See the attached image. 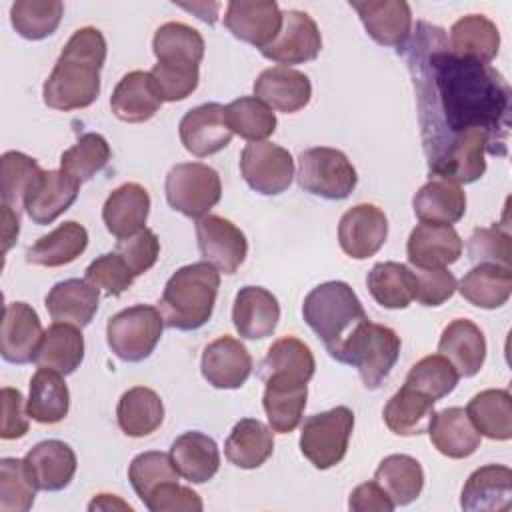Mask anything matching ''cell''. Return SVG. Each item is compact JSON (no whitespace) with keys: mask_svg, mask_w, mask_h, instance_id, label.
<instances>
[{"mask_svg":"<svg viewBox=\"0 0 512 512\" xmlns=\"http://www.w3.org/2000/svg\"><path fill=\"white\" fill-rule=\"evenodd\" d=\"M438 352L456 368L458 376L470 378L486 360V338L472 320L456 318L442 330Z\"/></svg>","mask_w":512,"mask_h":512,"instance_id":"cell-25","label":"cell"},{"mask_svg":"<svg viewBox=\"0 0 512 512\" xmlns=\"http://www.w3.org/2000/svg\"><path fill=\"white\" fill-rule=\"evenodd\" d=\"M150 76L156 84V90L162 98V102H178L188 98L196 88L200 74L198 70H186V68H174L164 64H154L150 70Z\"/></svg>","mask_w":512,"mask_h":512,"instance_id":"cell-56","label":"cell"},{"mask_svg":"<svg viewBox=\"0 0 512 512\" xmlns=\"http://www.w3.org/2000/svg\"><path fill=\"white\" fill-rule=\"evenodd\" d=\"M150 212V196L144 186L126 182L110 192L102 208V220L106 230L120 238H128L144 230Z\"/></svg>","mask_w":512,"mask_h":512,"instance_id":"cell-26","label":"cell"},{"mask_svg":"<svg viewBox=\"0 0 512 512\" xmlns=\"http://www.w3.org/2000/svg\"><path fill=\"white\" fill-rule=\"evenodd\" d=\"M458 378L460 376L456 368L444 356L432 354V356H424L410 368L404 384L426 394L436 402L448 396L456 388Z\"/></svg>","mask_w":512,"mask_h":512,"instance_id":"cell-51","label":"cell"},{"mask_svg":"<svg viewBox=\"0 0 512 512\" xmlns=\"http://www.w3.org/2000/svg\"><path fill=\"white\" fill-rule=\"evenodd\" d=\"M254 96L272 110L294 114L312 98V84L300 70L288 66H272L254 80Z\"/></svg>","mask_w":512,"mask_h":512,"instance_id":"cell-20","label":"cell"},{"mask_svg":"<svg viewBox=\"0 0 512 512\" xmlns=\"http://www.w3.org/2000/svg\"><path fill=\"white\" fill-rule=\"evenodd\" d=\"M406 254L418 270L446 268L462 256V240L450 224L422 222L410 232Z\"/></svg>","mask_w":512,"mask_h":512,"instance_id":"cell-19","label":"cell"},{"mask_svg":"<svg viewBox=\"0 0 512 512\" xmlns=\"http://www.w3.org/2000/svg\"><path fill=\"white\" fill-rule=\"evenodd\" d=\"M28 412L24 408V398L18 388H2V426L0 436L4 440L22 438L28 432Z\"/></svg>","mask_w":512,"mask_h":512,"instance_id":"cell-59","label":"cell"},{"mask_svg":"<svg viewBox=\"0 0 512 512\" xmlns=\"http://www.w3.org/2000/svg\"><path fill=\"white\" fill-rule=\"evenodd\" d=\"M70 392L60 372L38 368L30 378V394L26 400L28 416L38 424H58L68 416Z\"/></svg>","mask_w":512,"mask_h":512,"instance_id":"cell-35","label":"cell"},{"mask_svg":"<svg viewBox=\"0 0 512 512\" xmlns=\"http://www.w3.org/2000/svg\"><path fill=\"white\" fill-rule=\"evenodd\" d=\"M428 434L434 448L454 460L468 458L480 446V434L464 408L450 406L434 412L428 422Z\"/></svg>","mask_w":512,"mask_h":512,"instance_id":"cell-29","label":"cell"},{"mask_svg":"<svg viewBox=\"0 0 512 512\" xmlns=\"http://www.w3.org/2000/svg\"><path fill=\"white\" fill-rule=\"evenodd\" d=\"M416 274V300L422 306H440L456 292V276L446 268L418 270Z\"/></svg>","mask_w":512,"mask_h":512,"instance_id":"cell-58","label":"cell"},{"mask_svg":"<svg viewBox=\"0 0 512 512\" xmlns=\"http://www.w3.org/2000/svg\"><path fill=\"white\" fill-rule=\"evenodd\" d=\"M388 220L386 214L374 204H356L338 224L340 248L354 260L374 256L386 242Z\"/></svg>","mask_w":512,"mask_h":512,"instance_id":"cell-14","label":"cell"},{"mask_svg":"<svg viewBox=\"0 0 512 512\" xmlns=\"http://www.w3.org/2000/svg\"><path fill=\"white\" fill-rule=\"evenodd\" d=\"M78 190L80 182L64 170H44L26 196L24 210L34 224H52L76 202Z\"/></svg>","mask_w":512,"mask_h":512,"instance_id":"cell-21","label":"cell"},{"mask_svg":"<svg viewBox=\"0 0 512 512\" xmlns=\"http://www.w3.org/2000/svg\"><path fill=\"white\" fill-rule=\"evenodd\" d=\"M178 476L172 456L166 452H142L128 466V480L142 502H146L158 486L178 482Z\"/></svg>","mask_w":512,"mask_h":512,"instance_id":"cell-52","label":"cell"},{"mask_svg":"<svg viewBox=\"0 0 512 512\" xmlns=\"http://www.w3.org/2000/svg\"><path fill=\"white\" fill-rule=\"evenodd\" d=\"M116 420L126 436L142 438L160 428L164 420V404L152 388L134 386L120 396Z\"/></svg>","mask_w":512,"mask_h":512,"instance_id":"cell-40","label":"cell"},{"mask_svg":"<svg viewBox=\"0 0 512 512\" xmlns=\"http://www.w3.org/2000/svg\"><path fill=\"white\" fill-rule=\"evenodd\" d=\"M178 132L184 148L198 158L220 152L230 144L234 134L226 122L224 106L216 102L188 110L180 120Z\"/></svg>","mask_w":512,"mask_h":512,"instance_id":"cell-15","label":"cell"},{"mask_svg":"<svg viewBox=\"0 0 512 512\" xmlns=\"http://www.w3.org/2000/svg\"><path fill=\"white\" fill-rule=\"evenodd\" d=\"M84 360V336L80 328L64 322H54L44 330L34 362L42 368H52L62 376L76 372Z\"/></svg>","mask_w":512,"mask_h":512,"instance_id":"cell-39","label":"cell"},{"mask_svg":"<svg viewBox=\"0 0 512 512\" xmlns=\"http://www.w3.org/2000/svg\"><path fill=\"white\" fill-rule=\"evenodd\" d=\"M298 184L324 200H344L358 184V174L342 150L316 146L298 156Z\"/></svg>","mask_w":512,"mask_h":512,"instance_id":"cell-6","label":"cell"},{"mask_svg":"<svg viewBox=\"0 0 512 512\" xmlns=\"http://www.w3.org/2000/svg\"><path fill=\"white\" fill-rule=\"evenodd\" d=\"M198 250L206 262L218 272L234 274L248 254V242L244 232L230 220L206 214L196 222Z\"/></svg>","mask_w":512,"mask_h":512,"instance_id":"cell-12","label":"cell"},{"mask_svg":"<svg viewBox=\"0 0 512 512\" xmlns=\"http://www.w3.org/2000/svg\"><path fill=\"white\" fill-rule=\"evenodd\" d=\"M374 482L390 496L394 506H406L420 496L424 470L420 462L408 454H390L378 464Z\"/></svg>","mask_w":512,"mask_h":512,"instance_id":"cell-41","label":"cell"},{"mask_svg":"<svg viewBox=\"0 0 512 512\" xmlns=\"http://www.w3.org/2000/svg\"><path fill=\"white\" fill-rule=\"evenodd\" d=\"M466 250H468V258L474 264L510 266V258H512L510 236L498 226L476 228L468 238Z\"/></svg>","mask_w":512,"mask_h":512,"instance_id":"cell-54","label":"cell"},{"mask_svg":"<svg viewBox=\"0 0 512 512\" xmlns=\"http://www.w3.org/2000/svg\"><path fill=\"white\" fill-rule=\"evenodd\" d=\"M134 274L120 258V254H102L86 268V278L92 286L102 290L106 296H120L134 284Z\"/></svg>","mask_w":512,"mask_h":512,"instance_id":"cell-53","label":"cell"},{"mask_svg":"<svg viewBox=\"0 0 512 512\" xmlns=\"http://www.w3.org/2000/svg\"><path fill=\"white\" fill-rule=\"evenodd\" d=\"M448 48L460 58L490 64L500 50V32L490 18L468 14L452 24Z\"/></svg>","mask_w":512,"mask_h":512,"instance_id":"cell-34","label":"cell"},{"mask_svg":"<svg viewBox=\"0 0 512 512\" xmlns=\"http://www.w3.org/2000/svg\"><path fill=\"white\" fill-rule=\"evenodd\" d=\"M98 300L100 290L88 280L68 278L50 288L44 304L54 322L72 324L82 330L92 322L98 310Z\"/></svg>","mask_w":512,"mask_h":512,"instance_id":"cell-24","label":"cell"},{"mask_svg":"<svg viewBox=\"0 0 512 512\" xmlns=\"http://www.w3.org/2000/svg\"><path fill=\"white\" fill-rule=\"evenodd\" d=\"M44 330L36 310L26 302H10L4 308L0 330V354L10 364L32 362Z\"/></svg>","mask_w":512,"mask_h":512,"instance_id":"cell-18","label":"cell"},{"mask_svg":"<svg viewBox=\"0 0 512 512\" xmlns=\"http://www.w3.org/2000/svg\"><path fill=\"white\" fill-rule=\"evenodd\" d=\"M150 512H200L204 508L202 498L188 486L178 482H166L158 486L144 502Z\"/></svg>","mask_w":512,"mask_h":512,"instance_id":"cell-57","label":"cell"},{"mask_svg":"<svg viewBox=\"0 0 512 512\" xmlns=\"http://www.w3.org/2000/svg\"><path fill=\"white\" fill-rule=\"evenodd\" d=\"M302 316L312 332L324 342L330 356H334L358 324L368 320L356 292L350 284L340 280L312 288L304 298Z\"/></svg>","mask_w":512,"mask_h":512,"instance_id":"cell-4","label":"cell"},{"mask_svg":"<svg viewBox=\"0 0 512 512\" xmlns=\"http://www.w3.org/2000/svg\"><path fill=\"white\" fill-rule=\"evenodd\" d=\"M278 320L280 304L272 292L262 286H244L238 290L232 306V322L242 338H268L274 334Z\"/></svg>","mask_w":512,"mask_h":512,"instance_id":"cell-22","label":"cell"},{"mask_svg":"<svg viewBox=\"0 0 512 512\" xmlns=\"http://www.w3.org/2000/svg\"><path fill=\"white\" fill-rule=\"evenodd\" d=\"M18 232H20L18 212L12 210L10 206L2 204V252L4 254L10 250V246L18 238Z\"/></svg>","mask_w":512,"mask_h":512,"instance_id":"cell-61","label":"cell"},{"mask_svg":"<svg viewBox=\"0 0 512 512\" xmlns=\"http://www.w3.org/2000/svg\"><path fill=\"white\" fill-rule=\"evenodd\" d=\"M160 106L162 98L156 90V84L150 72L144 70H134L122 76L110 98V108L114 116L130 124L150 120L160 110Z\"/></svg>","mask_w":512,"mask_h":512,"instance_id":"cell-28","label":"cell"},{"mask_svg":"<svg viewBox=\"0 0 512 512\" xmlns=\"http://www.w3.org/2000/svg\"><path fill=\"white\" fill-rule=\"evenodd\" d=\"M200 370L210 386L236 390L252 372V356L240 340L224 334L204 348Z\"/></svg>","mask_w":512,"mask_h":512,"instance_id":"cell-16","label":"cell"},{"mask_svg":"<svg viewBox=\"0 0 512 512\" xmlns=\"http://www.w3.org/2000/svg\"><path fill=\"white\" fill-rule=\"evenodd\" d=\"M274 452L272 428L256 418H242L234 424L224 442V454L230 464L242 470L262 466Z\"/></svg>","mask_w":512,"mask_h":512,"instance_id":"cell-36","label":"cell"},{"mask_svg":"<svg viewBox=\"0 0 512 512\" xmlns=\"http://www.w3.org/2000/svg\"><path fill=\"white\" fill-rule=\"evenodd\" d=\"M348 508L352 512H392L396 506L390 496L372 480L358 484L348 498Z\"/></svg>","mask_w":512,"mask_h":512,"instance_id":"cell-60","label":"cell"},{"mask_svg":"<svg viewBox=\"0 0 512 512\" xmlns=\"http://www.w3.org/2000/svg\"><path fill=\"white\" fill-rule=\"evenodd\" d=\"M366 286L380 306L400 310L416 296V274L400 262H380L368 272Z\"/></svg>","mask_w":512,"mask_h":512,"instance_id":"cell-44","label":"cell"},{"mask_svg":"<svg viewBox=\"0 0 512 512\" xmlns=\"http://www.w3.org/2000/svg\"><path fill=\"white\" fill-rule=\"evenodd\" d=\"M38 490H64L76 474V454L62 440H44L28 450L24 456Z\"/></svg>","mask_w":512,"mask_h":512,"instance_id":"cell-27","label":"cell"},{"mask_svg":"<svg viewBox=\"0 0 512 512\" xmlns=\"http://www.w3.org/2000/svg\"><path fill=\"white\" fill-rule=\"evenodd\" d=\"M264 410L268 416V424L278 434H290L302 420L308 384L282 382V380H266L264 382Z\"/></svg>","mask_w":512,"mask_h":512,"instance_id":"cell-43","label":"cell"},{"mask_svg":"<svg viewBox=\"0 0 512 512\" xmlns=\"http://www.w3.org/2000/svg\"><path fill=\"white\" fill-rule=\"evenodd\" d=\"M218 288L220 274L210 262L178 268L166 282L158 302L164 326L184 332L202 328L214 312Z\"/></svg>","mask_w":512,"mask_h":512,"instance_id":"cell-3","label":"cell"},{"mask_svg":"<svg viewBox=\"0 0 512 512\" xmlns=\"http://www.w3.org/2000/svg\"><path fill=\"white\" fill-rule=\"evenodd\" d=\"M456 290L470 304L494 310L508 302L512 294V270L500 264H476L464 274Z\"/></svg>","mask_w":512,"mask_h":512,"instance_id":"cell-38","label":"cell"},{"mask_svg":"<svg viewBox=\"0 0 512 512\" xmlns=\"http://www.w3.org/2000/svg\"><path fill=\"white\" fill-rule=\"evenodd\" d=\"M434 414V400L426 394L402 386L384 406V422L398 436H418L428 430V422Z\"/></svg>","mask_w":512,"mask_h":512,"instance_id":"cell-45","label":"cell"},{"mask_svg":"<svg viewBox=\"0 0 512 512\" xmlns=\"http://www.w3.org/2000/svg\"><path fill=\"white\" fill-rule=\"evenodd\" d=\"M224 114L230 130L248 142H264L276 130V116L272 108L256 96L232 100L224 108Z\"/></svg>","mask_w":512,"mask_h":512,"instance_id":"cell-47","label":"cell"},{"mask_svg":"<svg viewBox=\"0 0 512 512\" xmlns=\"http://www.w3.org/2000/svg\"><path fill=\"white\" fill-rule=\"evenodd\" d=\"M166 200L186 218L200 220L220 202L222 182L214 168L202 162H180L166 176Z\"/></svg>","mask_w":512,"mask_h":512,"instance_id":"cell-9","label":"cell"},{"mask_svg":"<svg viewBox=\"0 0 512 512\" xmlns=\"http://www.w3.org/2000/svg\"><path fill=\"white\" fill-rule=\"evenodd\" d=\"M62 14L60 0H18L10 8V22L22 38L44 40L56 32Z\"/></svg>","mask_w":512,"mask_h":512,"instance_id":"cell-48","label":"cell"},{"mask_svg":"<svg viewBox=\"0 0 512 512\" xmlns=\"http://www.w3.org/2000/svg\"><path fill=\"white\" fill-rule=\"evenodd\" d=\"M106 60V40L94 26L78 28L62 48L44 82V104L70 112L88 108L100 94V68Z\"/></svg>","mask_w":512,"mask_h":512,"instance_id":"cell-2","label":"cell"},{"mask_svg":"<svg viewBox=\"0 0 512 512\" xmlns=\"http://www.w3.org/2000/svg\"><path fill=\"white\" fill-rule=\"evenodd\" d=\"M314 354L312 350L294 336H284L272 342L266 358L260 364V378L308 384L314 376Z\"/></svg>","mask_w":512,"mask_h":512,"instance_id":"cell-30","label":"cell"},{"mask_svg":"<svg viewBox=\"0 0 512 512\" xmlns=\"http://www.w3.org/2000/svg\"><path fill=\"white\" fill-rule=\"evenodd\" d=\"M368 36L380 46H396L398 50L410 38L412 12L404 0H352Z\"/></svg>","mask_w":512,"mask_h":512,"instance_id":"cell-17","label":"cell"},{"mask_svg":"<svg viewBox=\"0 0 512 512\" xmlns=\"http://www.w3.org/2000/svg\"><path fill=\"white\" fill-rule=\"evenodd\" d=\"M400 356V336L382 324L364 320L334 352V360L354 366L366 388L376 390Z\"/></svg>","mask_w":512,"mask_h":512,"instance_id":"cell-5","label":"cell"},{"mask_svg":"<svg viewBox=\"0 0 512 512\" xmlns=\"http://www.w3.org/2000/svg\"><path fill=\"white\" fill-rule=\"evenodd\" d=\"M354 428V412L348 406L312 414L300 432V452L318 470H328L342 462Z\"/></svg>","mask_w":512,"mask_h":512,"instance_id":"cell-7","label":"cell"},{"mask_svg":"<svg viewBox=\"0 0 512 512\" xmlns=\"http://www.w3.org/2000/svg\"><path fill=\"white\" fill-rule=\"evenodd\" d=\"M240 172L246 184L264 196L288 190L294 178L292 154L272 142H250L240 154Z\"/></svg>","mask_w":512,"mask_h":512,"instance_id":"cell-10","label":"cell"},{"mask_svg":"<svg viewBox=\"0 0 512 512\" xmlns=\"http://www.w3.org/2000/svg\"><path fill=\"white\" fill-rule=\"evenodd\" d=\"M132 510L130 504H126L124 500H120L114 494H98L90 504L88 510Z\"/></svg>","mask_w":512,"mask_h":512,"instance_id":"cell-62","label":"cell"},{"mask_svg":"<svg viewBox=\"0 0 512 512\" xmlns=\"http://www.w3.org/2000/svg\"><path fill=\"white\" fill-rule=\"evenodd\" d=\"M322 36L310 14L302 10L282 12V28L272 44L262 48V56L280 66L304 64L318 58Z\"/></svg>","mask_w":512,"mask_h":512,"instance_id":"cell-11","label":"cell"},{"mask_svg":"<svg viewBox=\"0 0 512 512\" xmlns=\"http://www.w3.org/2000/svg\"><path fill=\"white\" fill-rule=\"evenodd\" d=\"M88 246V232L82 224L68 220L38 238L26 250V262L46 268H58L74 262Z\"/></svg>","mask_w":512,"mask_h":512,"instance_id":"cell-37","label":"cell"},{"mask_svg":"<svg viewBox=\"0 0 512 512\" xmlns=\"http://www.w3.org/2000/svg\"><path fill=\"white\" fill-rule=\"evenodd\" d=\"M36 482L26 460H0V512H28L36 498Z\"/></svg>","mask_w":512,"mask_h":512,"instance_id":"cell-50","label":"cell"},{"mask_svg":"<svg viewBox=\"0 0 512 512\" xmlns=\"http://www.w3.org/2000/svg\"><path fill=\"white\" fill-rule=\"evenodd\" d=\"M224 26L234 38L262 50L278 36L282 12L274 0H232L226 6Z\"/></svg>","mask_w":512,"mask_h":512,"instance_id":"cell-13","label":"cell"},{"mask_svg":"<svg viewBox=\"0 0 512 512\" xmlns=\"http://www.w3.org/2000/svg\"><path fill=\"white\" fill-rule=\"evenodd\" d=\"M412 208L422 222L452 226L466 212V194L460 184L436 176L414 194Z\"/></svg>","mask_w":512,"mask_h":512,"instance_id":"cell-33","label":"cell"},{"mask_svg":"<svg viewBox=\"0 0 512 512\" xmlns=\"http://www.w3.org/2000/svg\"><path fill=\"white\" fill-rule=\"evenodd\" d=\"M170 456L178 474L194 484L212 480L220 468L216 442L198 430L180 434L170 446Z\"/></svg>","mask_w":512,"mask_h":512,"instance_id":"cell-31","label":"cell"},{"mask_svg":"<svg viewBox=\"0 0 512 512\" xmlns=\"http://www.w3.org/2000/svg\"><path fill=\"white\" fill-rule=\"evenodd\" d=\"M204 38L202 34L182 22L162 24L152 40V50L158 64L198 70L204 58Z\"/></svg>","mask_w":512,"mask_h":512,"instance_id":"cell-32","label":"cell"},{"mask_svg":"<svg viewBox=\"0 0 512 512\" xmlns=\"http://www.w3.org/2000/svg\"><path fill=\"white\" fill-rule=\"evenodd\" d=\"M466 414L480 436L490 440L512 438V398L508 390H482L468 402Z\"/></svg>","mask_w":512,"mask_h":512,"instance_id":"cell-42","label":"cell"},{"mask_svg":"<svg viewBox=\"0 0 512 512\" xmlns=\"http://www.w3.org/2000/svg\"><path fill=\"white\" fill-rule=\"evenodd\" d=\"M416 90L428 170L436 176L468 136L484 134L490 154H508L512 92L490 64L450 52L444 28L418 22L402 50Z\"/></svg>","mask_w":512,"mask_h":512,"instance_id":"cell-1","label":"cell"},{"mask_svg":"<svg viewBox=\"0 0 512 512\" xmlns=\"http://www.w3.org/2000/svg\"><path fill=\"white\" fill-rule=\"evenodd\" d=\"M116 254H120V258L126 262L134 276H140L148 272L158 260V236L150 228H144L128 238H120L116 244Z\"/></svg>","mask_w":512,"mask_h":512,"instance_id":"cell-55","label":"cell"},{"mask_svg":"<svg viewBox=\"0 0 512 512\" xmlns=\"http://www.w3.org/2000/svg\"><path fill=\"white\" fill-rule=\"evenodd\" d=\"M44 170L38 162L22 152L10 150L2 154L0 160V192L2 204L10 206L12 210L20 212L24 208L26 196L30 194L32 186L40 178Z\"/></svg>","mask_w":512,"mask_h":512,"instance_id":"cell-46","label":"cell"},{"mask_svg":"<svg viewBox=\"0 0 512 512\" xmlns=\"http://www.w3.org/2000/svg\"><path fill=\"white\" fill-rule=\"evenodd\" d=\"M164 318L158 308L136 304L114 314L106 324L110 350L124 362H142L158 346Z\"/></svg>","mask_w":512,"mask_h":512,"instance_id":"cell-8","label":"cell"},{"mask_svg":"<svg viewBox=\"0 0 512 512\" xmlns=\"http://www.w3.org/2000/svg\"><path fill=\"white\" fill-rule=\"evenodd\" d=\"M512 502V470L502 464H486L474 470L460 496V506L470 512L508 510Z\"/></svg>","mask_w":512,"mask_h":512,"instance_id":"cell-23","label":"cell"},{"mask_svg":"<svg viewBox=\"0 0 512 512\" xmlns=\"http://www.w3.org/2000/svg\"><path fill=\"white\" fill-rule=\"evenodd\" d=\"M110 144L102 134L88 132L78 138V142L62 152L60 170L78 180L80 184L96 176L110 160Z\"/></svg>","mask_w":512,"mask_h":512,"instance_id":"cell-49","label":"cell"}]
</instances>
